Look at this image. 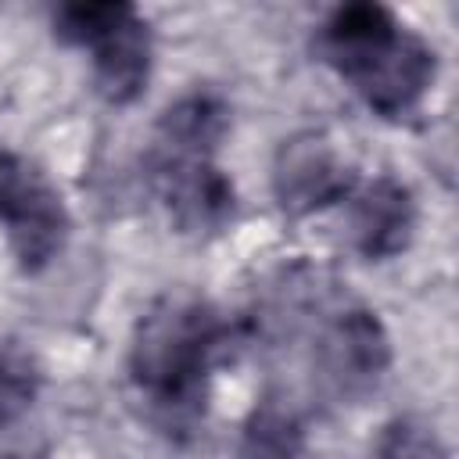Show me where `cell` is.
I'll use <instances>...</instances> for the list:
<instances>
[{
    "mask_svg": "<svg viewBox=\"0 0 459 459\" xmlns=\"http://www.w3.org/2000/svg\"><path fill=\"white\" fill-rule=\"evenodd\" d=\"M226 326L215 308L194 294H165L136 323L129 373L161 409H186L222 348Z\"/></svg>",
    "mask_w": 459,
    "mask_h": 459,
    "instance_id": "cell-1",
    "label": "cell"
},
{
    "mask_svg": "<svg viewBox=\"0 0 459 459\" xmlns=\"http://www.w3.org/2000/svg\"><path fill=\"white\" fill-rule=\"evenodd\" d=\"M54 36L68 47H82L93 57L97 93L126 108L140 100L151 82L154 36L147 18L126 0H79L54 11Z\"/></svg>",
    "mask_w": 459,
    "mask_h": 459,
    "instance_id": "cell-2",
    "label": "cell"
},
{
    "mask_svg": "<svg viewBox=\"0 0 459 459\" xmlns=\"http://www.w3.org/2000/svg\"><path fill=\"white\" fill-rule=\"evenodd\" d=\"M0 222L25 273L47 269L68 240V208L39 165L0 151Z\"/></svg>",
    "mask_w": 459,
    "mask_h": 459,
    "instance_id": "cell-3",
    "label": "cell"
},
{
    "mask_svg": "<svg viewBox=\"0 0 459 459\" xmlns=\"http://www.w3.org/2000/svg\"><path fill=\"white\" fill-rule=\"evenodd\" d=\"M359 186L351 158L323 129H301L276 147L273 158V197L283 215L305 219L326 212Z\"/></svg>",
    "mask_w": 459,
    "mask_h": 459,
    "instance_id": "cell-4",
    "label": "cell"
},
{
    "mask_svg": "<svg viewBox=\"0 0 459 459\" xmlns=\"http://www.w3.org/2000/svg\"><path fill=\"white\" fill-rule=\"evenodd\" d=\"M434 75H437L434 47L402 25L362 68L348 75V82L377 115H405L427 97Z\"/></svg>",
    "mask_w": 459,
    "mask_h": 459,
    "instance_id": "cell-5",
    "label": "cell"
},
{
    "mask_svg": "<svg viewBox=\"0 0 459 459\" xmlns=\"http://www.w3.org/2000/svg\"><path fill=\"white\" fill-rule=\"evenodd\" d=\"M158 197L169 212V222L190 237L222 230L237 208L233 179L212 158L158 161Z\"/></svg>",
    "mask_w": 459,
    "mask_h": 459,
    "instance_id": "cell-6",
    "label": "cell"
},
{
    "mask_svg": "<svg viewBox=\"0 0 459 459\" xmlns=\"http://www.w3.org/2000/svg\"><path fill=\"white\" fill-rule=\"evenodd\" d=\"M344 204H348V237L362 258L384 262L412 244L416 201L402 179L394 176L366 179L348 194Z\"/></svg>",
    "mask_w": 459,
    "mask_h": 459,
    "instance_id": "cell-7",
    "label": "cell"
},
{
    "mask_svg": "<svg viewBox=\"0 0 459 459\" xmlns=\"http://www.w3.org/2000/svg\"><path fill=\"white\" fill-rule=\"evenodd\" d=\"M319 366L341 394L373 387L391 366V337L377 312L348 308L319 337Z\"/></svg>",
    "mask_w": 459,
    "mask_h": 459,
    "instance_id": "cell-8",
    "label": "cell"
},
{
    "mask_svg": "<svg viewBox=\"0 0 459 459\" xmlns=\"http://www.w3.org/2000/svg\"><path fill=\"white\" fill-rule=\"evenodd\" d=\"M230 129V104L212 90L176 97L158 118V161L212 158Z\"/></svg>",
    "mask_w": 459,
    "mask_h": 459,
    "instance_id": "cell-9",
    "label": "cell"
},
{
    "mask_svg": "<svg viewBox=\"0 0 459 459\" xmlns=\"http://www.w3.org/2000/svg\"><path fill=\"white\" fill-rule=\"evenodd\" d=\"M402 22L384 4H344L337 7L323 29H319V54L323 61L348 79L355 68H362L394 32Z\"/></svg>",
    "mask_w": 459,
    "mask_h": 459,
    "instance_id": "cell-10",
    "label": "cell"
},
{
    "mask_svg": "<svg viewBox=\"0 0 459 459\" xmlns=\"http://www.w3.org/2000/svg\"><path fill=\"white\" fill-rule=\"evenodd\" d=\"M240 459H301V423L294 409L276 398L258 402L240 434Z\"/></svg>",
    "mask_w": 459,
    "mask_h": 459,
    "instance_id": "cell-11",
    "label": "cell"
},
{
    "mask_svg": "<svg viewBox=\"0 0 459 459\" xmlns=\"http://www.w3.org/2000/svg\"><path fill=\"white\" fill-rule=\"evenodd\" d=\"M36 387H39V377L32 362L14 348H0V427L22 420L32 409Z\"/></svg>",
    "mask_w": 459,
    "mask_h": 459,
    "instance_id": "cell-12",
    "label": "cell"
},
{
    "mask_svg": "<svg viewBox=\"0 0 459 459\" xmlns=\"http://www.w3.org/2000/svg\"><path fill=\"white\" fill-rule=\"evenodd\" d=\"M377 459H445V448L423 420H394L377 448Z\"/></svg>",
    "mask_w": 459,
    "mask_h": 459,
    "instance_id": "cell-13",
    "label": "cell"
}]
</instances>
